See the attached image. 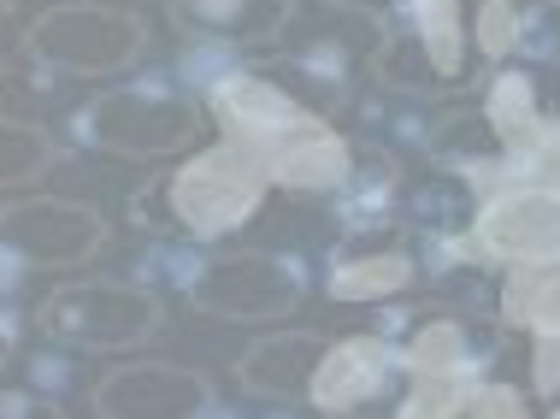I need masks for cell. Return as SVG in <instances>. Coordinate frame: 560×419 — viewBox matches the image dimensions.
<instances>
[{
	"mask_svg": "<svg viewBox=\"0 0 560 419\" xmlns=\"http://www.w3.org/2000/svg\"><path fill=\"white\" fill-rule=\"evenodd\" d=\"M160 189H165V213H172V224L184 236H195V243H224V236H236L242 224L260 213L271 172L254 148L219 137L213 148L189 154L172 177H160Z\"/></svg>",
	"mask_w": 560,
	"mask_h": 419,
	"instance_id": "cell-1",
	"label": "cell"
},
{
	"mask_svg": "<svg viewBox=\"0 0 560 419\" xmlns=\"http://www.w3.org/2000/svg\"><path fill=\"white\" fill-rule=\"evenodd\" d=\"M42 337H54L59 349H83V354H118V349H142L148 337H160L165 307L148 283L130 278H71L59 290L42 295L36 307Z\"/></svg>",
	"mask_w": 560,
	"mask_h": 419,
	"instance_id": "cell-2",
	"label": "cell"
},
{
	"mask_svg": "<svg viewBox=\"0 0 560 419\" xmlns=\"http://www.w3.org/2000/svg\"><path fill=\"white\" fill-rule=\"evenodd\" d=\"M24 54L54 78H113L148 54V19L101 0H59L24 30Z\"/></svg>",
	"mask_w": 560,
	"mask_h": 419,
	"instance_id": "cell-3",
	"label": "cell"
},
{
	"mask_svg": "<svg viewBox=\"0 0 560 419\" xmlns=\"http://www.w3.org/2000/svg\"><path fill=\"white\" fill-rule=\"evenodd\" d=\"M177 290L189 295V307L213 313V319L266 325V319H290L307 302V266L295 254H278V248L195 254Z\"/></svg>",
	"mask_w": 560,
	"mask_h": 419,
	"instance_id": "cell-4",
	"label": "cell"
},
{
	"mask_svg": "<svg viewBox=\"0 0 560 419\" xmlns=\"http://www.w3.org/2000/svg\"><path fill=\"white\" fill-rule=\"evenodd\" d=\"M71 130L89 148H107V154L125 160H165L184 154V148L201 137V113L184 89L142 78V83H118L107 95H95L89 107L71 113Z\"/></svg>",
	"mask_w": 560,
	"mask_h": 419,
	"instance_id": "cell-5",
	"label": "cell"
},
{
	"mask_svg": "<svg viewBox=\"0 0 560 419\" xmlns=\"http://www.w3.org/2000/svg\"><path fill=\"white\" fill-rule=\"evenodd\" d=\"M0 248L30 272H71L107 248V213L78 196H19L0 207Z\"/></svg>",
	"mask_w": 560,
	"mask_h": 419,
	"instance_id": "cell-6",
	"label": "cell"
},
{
	"mask_svg": "<svg viewBox=\"0 0 560 419\" xmlns=\"http://www.w3.org/2000/svg\"><path fill=\"white\" fill-rule=\"evenodd\" d=\"M472 260L549 272L560 266V184H508L472 219Z\"/></svg>",
	"mask_w": 560,
	"mask_h": 419,
	"instance_id": "cell-7",
	"label": "cell"
},
{
	"mask_svg": "<svg viewBox=\"0 0 560 419\" xmlns=\"http://www.w3.org/2000/svg\"><path fill=\"white\" fill-rule=\"evenodd\" d=\"M207 113L219 118V130L254 154H271L283 137H295L301 125H313L319 113H307L301 101L283 89L278 78H260V71H207Z\"/></svg>",
	"mask_w": 560,
	"mask_h": 419,
	"instance_id": "cell-8",
	"label": "cell"
},
{
	"mask_svg": "<svg viewBox=\"0 0 560 419\" xmlns=\"http://www.w3.org/2000/svg\"><path fill=\"white\" fill-rule=\"evenodd\" d=\"M101 419H207L213 414V379L201 366L172 361H125L95 384Z\"/></svg>",
	"mask_w": 560,
	"mask_h": 419,
	"instance_id": "cell-9",
	"label": "cell"
},
{
	"mask_svg": "<svg viewBox=\"0 0 560 419\" xmlns=\"http://www.w3.org/2000/svg\"><path fill=\"white\" fill-rule=\"evenodd\" d=\"M389 379H396V349L384 337H342L325 349V361L307 384V401L325 419H342V414L372 408L389 391Z\"/></svg>",
	"mask_w": 560,
	"mask_h": 419,
	"instance_id": "cell-10",
	"label": "cell"
},
{
	"mask_svg": "<svg viewBox=\"0 0 560 419\" xmlns=\"http://www.w3.org/2000/svg\"><path fill=\"white\" fill-rule=\"evenodd\" d=\"M177 36H195L201 48H271L290 30L295 0H172Z\"/></svg>",
	"mask_w": 560,
	"mask_h": 419,
	"instance_id": "cell-11",
	"label": "cell"
},
{
	"mask_svg": "<svg viewBox=\"0 0 560 419\" xmlns=\"http://www.w3.org/2000/svg\"><path fill=\"white\" fill-rule=\"evenodd\" d=\"M330 342L319 331H271L260 342H248L236 361V384L248 396H266V401H295L307 396L313 372H319Z\"/></svg>",
	"mask_w": 560,
	"mask_h": 419,
	"instance_id": "cell-12",
	"label": "cell"
},
{
	"mask_svg": "<svg viewBox=\"0 0 560 419\" xmlns=\"http://www.w3.org/2000/svg\"><path fill=\"white\" fill-rule=\"evenodd\" d=\"M266 172L278 189H295V196H337L342 177L354 172V148L342 142V130H330L325 118L301 125L295 137H283L266 154Z\"/></svg>",
	"mask_w": 560,
	"mask_h": 419,
	"instance_id": "cell-13",
	"label": "cell"
},
{
	"mask_svg": "<svg viewBox=\"0 0 560 419\" xmlns=\"http://www.w3.org/2000/svg\"><path fill=\"white\" fill-rule=\"evenodd\" d=\"M495 361V337H483L472 319H443L419 325L413 342H407V366L413 379H454V384H472V372H483Z\"/></svg>",
	"mask_w": 560,
	"mask_h": 419,
	"instance_id": "cell-14",
	"label": "cell"
},
{
	"mask_svg": "<svg viewBox=\"0 0 560 419\" xmlns=\"http://www.w3.org/2000/svg\"><path fill=\"white\" fill-rule=\"evenodd\" d=\"M483 118H490V137L502 142V154L513 160V172H525L537 160V148L555 137V125L537 107V83L525 71H502L483 95Z\"/></svg>",
	"mask_w": 560,
	"mask_h": 419,
	"instance_id": "cell-15",
	"label": "cell"
},
{
	"mask_svg": "<svg viewBox=\"0 0 560 419\" xmlns=\"http://www.w3.org/2000/svg\"><path fill=\"white\" fill-rule=\"evenodd\" d=\"M413 278H419L413 254H401V248H354V254H337V260H330L325 295L330 302H389V295H401Z\"/></svg>",
	"mask_w": 560,
	"mask_h": 419,
	"instance_id": "cell-16",
	"label": "cell"
},
{
	"mask_svg": "<svg viewBox=\"0 0 560 419\" xmlns=\"http://www.w3.org/2000/svg\"><path fill=\"white\" fill-rule=\"evenodd\" d=\"M389 207H396V166H389V154H377V148H360L354 172H348L342 189H337L342 231L366 236L372 224H389Z\"/></svg>",
	"mask_w": 560,
	"mask_h": 419,
	"instance_id": "cell-17",
	"label": "cell"
},
{
	"mask_svg": "<svg viewBox=\"0 0 560 419\" xmlns=\"http://www.w3.org/2000/svg\"><path fill=\"white\" fill-rule=\"evenodd\" d=\"M396 24L419 42V48H425L431 71H436L443 83L460 78V66H466V24H460V0H401Z\"/></svg>",
	"mask_w": 560,
	"mask_h": 419,
	"instance_id": "cell-18",
	"label": "cell"
},
{
	"mask_svg": "<svg viewBox=\"0 0 560 419\" xmlns=\"http://www.w3.org/2000/svg\"><path fill=\"white\" fill-rule=\"evenodd\" d=\"M59 148L42 125H30V118H12L0 113V189H24V184H42V177L54 172Z\"/></svg>",
	"mask_w": 560,
	"mask_h": 419,
	"instance_id": "cell-19",
	"label": "cell"
},
{
	"mask_svg": "<svg viewBox=\"0 0 560 419\" xmlns=\"http://www.w3.org/2000/svg\"><path fill=\"white\" fill-rule=\"evenodd\" d=\"M466 401H472V384H454V379H413L401 414L396 419H460Z\"/></svg>",
	"mask_w": 560,
	"mask_h": 419,
	"instance_id": "cell-20",
	"label": "cell"
},
{
	"mask_svg": "<svg viewBox=\"0 0 560 419\" xmlns=\"http://www.w3.org/2000/svg\"><path fill=\"white\" fill-rule=\"evenodd\" d=\"M520 19L525 12H513V0H483L478 7V48L483 59H508L520 48Z\"/></svg>",
	"mask_w": 560,
	"mask_h": 419,
	"instance_id": "cell-21",
	"label": "cell"
},
{
	"mask_svg": "<svg viewBox=\"0 0 560 419\" xmlns=\"http://www.w3.org/2000/svg\"><path fill=\"white\" fill-rule=\"evenodd\" d=\"M520 54L542 59V66H560V7H532L520 19Z\"/></svg>",
	"mask_w": 560,
	"mask_h": 419,
	"instance_id": "cell-22",
	"label": "cell"
},
{
	"mask_svg": "<svg viewBox=\"0 0 560 419\" xmlns=\"http://www.w3.org/2000/svg\"><path fill=\"white\" fill-rule=\"evenodd\" d=\"M466 419H532V408H525V396L508 391V384H483V391H472V401H466Z\"/></svg>",
	"mask_w": 560,
	"mask_h": 419,
	"instance_id": "cell-23",
	"label": "cell"
},
{
	"mask_svg": "<svg viewBox=\"0 0 560 419\" xmlns=\"http://www.w3.org/2000/svg\"><path fill=\"white\" fill-rule=\"evenodd\" d=\"M0 419H66L54 396H30V391H0Z\"/></svg>",
	"mask_w": 560,
	"mask_h": 419,
	"instance_id": "cell-24",
	"label": "cell"
},
{
	"mask_svg": "<svg viewBox=\"0 0 560 419\" xmlns=\"http://www.w3.org/2000/svg\"><path fill=\"white\" fill-rule=\"evenodd\" d=\"M532 391H537V396H560V337H537Z\"/></svg>",
	"mask_w": 560,
	"mask_h": 419,
	"instance_id": "cell-25",
	"label": "cell"
},
{
	"mask_svg": "<svg viewBox=\"0 0 560 419\" xmlns=\"http://www.w3.org/2000/svg\"><path fill=\"white\" fill-rule=\"evenodd\" d=\"M325 7H337V12H360V19H396L401 0H325Z\"/></svg>",
	"mask_w": 560,
	"mask_h": 419,
	"instance_id": "cell-26",
	"label": "cell"
},
{
	"mask_svg": "<svg viewBox=\"0 0 560 419\" xmlns=\"http://www.w3.org/2000/svg\"><path fill=\"white\" fill-rule=\"evenodd\" d=\"M12 361V319H0V366Z\"/></svg>",
	"mask_w": 560,
	"mask_h": 419,
	"instance_id": "cell-27",
	"label": "cell"
},
{
	"mask_svg": "<svg viewBox=\"0 0 560 419\" xmlns=\"http://www.w3.org/2000/svg\"><path fill=\"white\" fill-rule=\"evenodd\" d=\"M0 78H7V59H0Z\"/></svg>",
	"mask_w": 560,
	"mask_h": 419,
	"instance_id": "cell-28",
	"label": "cell"
},
{
	"mask_svg": "<svg viewBox=\"0 0 560 419\" xmlns=\"http://www.w3.org/2000/svg\"><path fill=\"white\" fill-rule=\"evenodd\" d=\"M555 419H560V414H555Z\"/></svg>",
	"mask_w": 560,
	"mask_h": 419,
	"instance_id": "cell-29",
	"label": "cell"
}]
</instances>
